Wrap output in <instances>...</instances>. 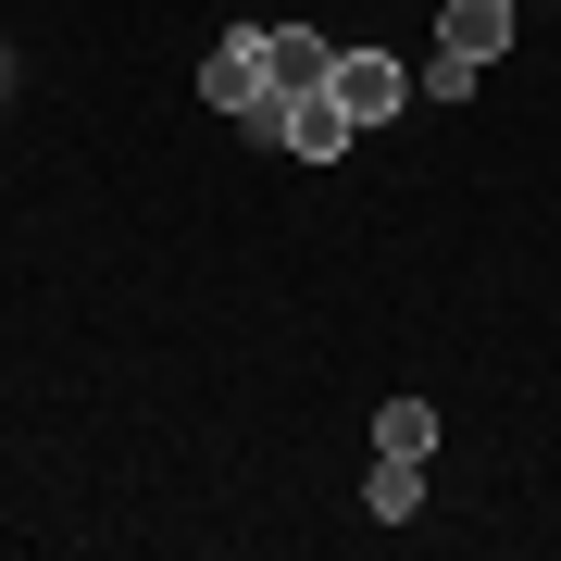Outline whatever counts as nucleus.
<instances>
[{
  "instance_id": "nucleus-1",
  "label": "nucleus",
  "mask_w": 561,
  "mask_h": 561,
  "mask_svg": "<svg viewBox=\"0 0 561 561\" xmlns=\"http://www.w3.org/2000/svg\"><path fill=\"white\" fill-rule=\"evenodd\" d=\"M201 101H213V113H238V125H262V138L287 125L275 76H262V25H238V38H213V62H201Z\"/></svg>"
},
{
  "instance_id": "nucleus-2",
  "label": "nucleus",
  "mask_w": 561,
  "mask_h": 561,
  "mask_svg": "<svg viewBox=\"0 0 561 561\" xmlns=\"http://www.w3.org/2000/svg\"><path fill=\"white\" fill-rule=\"evenodd\" d=\"M350 101V125H387V113H412V62H387V50H337V76H324Z\"/></svg>"
},
{
  "instance_id": "nucleus-3",
  "label": "nucleus",
  "mask_w": 561,
  "mask_h": 561,
  "mask_svg": "<svg viewBox=\"0 0 561 561\" xmlns=\"http://www.w3.org/2000/svg\"><path fill=\"white\" fill-rule=\"evenodd\" d=\"M262 76H275V101H312V88L337 76V38H312V25H262Z\"/></svg>"
},
{
  "instance_id": "nucleus-4",
  "label": "nucleus",
  "mask_w": 561,
  "mask_h": 561,
  "mask_svg": "<svg viewBox=\"0 0 561 561\" xmlns=\"http://www.w3.org/2000/svg\"><path fill=\"white\" fill-rule=\"evenodd\" d=\"M512 0H449V13H437V50H461V62H474V76H486V62H500L512 50Z\"/></svg>"
},
{
  "instance_id": "nucleus-5",
  "label": "nucleus",
  "mask_w": 561,
  "mask_h": 561,
  "mask_svg": "<svg viewBox=\"0 0 561 561\" xmlns=\"http://www.w3.org/2000/svg\"><path fill=\"white\" fill-rule=\"evenodd\" d=\"M275 138L300 150V162H337L362 125H350V101H337V88H312V101H287V125H275Z\"/></svg>"
},
{
  "instance_id": "nucleus-6",
  "label": "nucleus",
  "mask_w": 561,
  "mask_h": 561,
  "mask_svg": "<svg viewBox=\"0 0 561 561\" xmlns=\"http://www.w3.org/2000/svg\"><path fill=\"white\" fill-rule=\"evenodd\" d=\"M362 512H375V524H412V512H424V461H387V449H375V486H362Z\"/></svg>"
},
{
  "instance_id": "nucleus-7",
  "label": "nucleus",
  "mask_w": 561,
  "mask_h": 561,
  "mask_svg": "<svg viewBox=\"0 0 561 561\" xmlns=\"http://www.w3.org/2000/svg\"><path fill=\"white\" fill-rule=\"evenodd\" d=\"M375 449L387 461H437V412H424V400H387L375 412Z\"/></svg>"
},
{
  "instance_id": "nucleus-8",
  "label": "nucleus",
  "mask_w": 561,
  "mask_h": 561,
  "mask_svg": "<svg viewBox=\"0 0 561 561\" xmlns=\"http://www.w3.org/2000/svg\"><path fill=\"white\" fill-rule=\"evenodd\" d=\"M0 101H13V62H0Z\"/></svg>"
}]
</instances>
